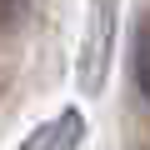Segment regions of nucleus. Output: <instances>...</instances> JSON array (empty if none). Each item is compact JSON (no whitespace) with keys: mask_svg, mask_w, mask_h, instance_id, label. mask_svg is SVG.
<instances>
[{"mask_svg":"<svg viewBox=\"0 0 150 150\" xmlns=\"http://www.w3.org/2000/svg\"><path fill=\"white\" fill-rule=\"evenodd\" d=\"M135 85L150 100V25H140V35H135Z\"/></svg>","mask_w":150,"mask_h":150,"instance_id":"nucleus-1","label":"nucleus"},{"mask_svg":"<svg viewBox=\"0 0 150 150\" xmlns=\"http://www.w3.org/2000/svg\"><path fill=\"white\" fill-rule=\"evenodd\" d=\"M20 10V0H0V25H10V15Z\"/></svg>","mask_w":150,"mask_h":150,"instance_id":"nucleus-2","label":"nucleus"}]
</instances>
